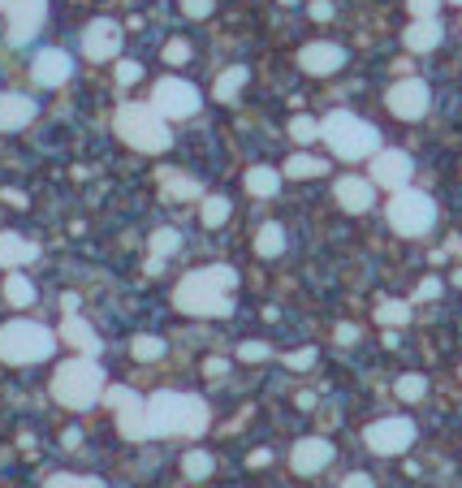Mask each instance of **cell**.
Wrapping results in <instances>:
<instances>
[{"label": "cell", "instance_id": "cell-6", "mask_svg": "<svg viewBox=\"0 0 462 488\" xmlns=\"http://www.w3.org/2000/svg\"><path fill=\"white\" fill-rule=\"evenodd\" d=\"M117 134L130 143L134 152H165L173 143L165 117L152 104H121L117 108Z\"/></svg>", "mask_w": 462, "mask_h": 488}, {"label": "cell", "instance_id": "cell-52", "mask_svg": "<svg viewBox=\"0 0 462 488\" xmlns=\"http://www.w3.org/2000/svg\"><path fill=\"white\" fill-rule=\"evenodd\" d=\"M281 4H298V0H281Z\"/></svg>", "mask_w": 462, "mask_h": 488}, {"label": "cell", "instance_id": "cell-4", "mask_svg": "<svg viewBox=\"0 0 462 488\" xmlns=\"http://www.w3.org/2000/svg\"><path fill=\"white\" fill-rule=\"evenodd\" d=\"M320 138L329 143L341 161H364V156H376L380 152V134L372 122H359L355 113H329L320 122Z\"/></svg>", "mask_w": 462, "mask_h": 488}, {"label": "cell", "instance_id": "cell-49", "mask_svg": "<svg viewBox=\"0 0 462 488\" xmlns=\"http://www.w3.org/2000/svg\"><path fill=\"white\" fill-rule=\"evenodd\" d=\"M337 342H355V325H337Z\"/></svg>", "mask_w": 462, "mask_h": 488}, {"label": "cell", "instance_id": "cell-24", "mask_svg": "<svg viewBox=\"0 0 462 488\" xmlns=\"http://www.w3.org/2000/svg\"><path fill=\"white\" fill-rule=\"evenodd\" d=\"M247 78H251V74H247V66L225 69V74L216 78V91H212V96L221 99V104H233V99H238V91L247 87Z\"/></svg>", "mask_w": 462, "mask_h": 488}, {"label": "cell", "instance_id": "cell-5", "mask_svg": "<svg viewBox=\"0 0 462 488\" xmlns=\"http://www.w3.org/2000/svg\"><path fill=\"white\" fill-rule=\"evenodd\" d=\"M52 350H57V333L48 325H35V320H9V325H0V358L13 363V367L43 363Z\"/></svg>", "mask_w": 462, "mask_h": 488}, {"label": "cell", "instance_id": "cell-15", "mask_svg": "<svg viewBox=\"0 0 462 488\" xmlns=\"http://www.w3.org/2000/svg\"><path fill=\"white\" fill-rule=\"evenodd\" d=\"M329 462H333V445L325 437H302L294 445V454H290V467L298 476H320Z\"/></svg>", "mask_w": 462, "mask_h": 488}, {"label": "cell", "instance_id": "cell-23", "mask_svg": "<svg viewBox=\"0 0 462 488\" xmlns=\"http://www.w3.org/2000/svg\"><path fill=\"white\" fill-rule=\"evenodd\" d=\"M247 191L260 199H272L277 191H281V173L277 169H268V164H255L251 173H247Z\"/></svg>", "mask_w": 462, "mask_h": 488}, {"label": "cell", "instance_id": "cell-18", "mask_svg": "<svg viewBox=\"0 0 462 488\" xmlns=\"http://www.w3.org/2000/svg\"><path fill=\"white\" fill-rule=\"evenodd\" d=\"M35 122V99L22 91H4L0 96V130H22Z\"/></svg>", "mask_w": 462, "mask_h": 488}, {"label": "cell", "instance_id": "cell-44", "mask_svg": "<svg viewBox=\"0 0 462 488\" xmlns=\"http://www.w3.org/2000/svg\"><path fill=\"white\" fill-rule=\"evenodd\" d=\"M311 18H316V22H329V18H333V4H329V0H316V4H311Z\"/></svg>", "mask_w": 462, "mask_h": 488}, {"label": "cell", "instance_id": "cell-39", "mask_svg": "<svg viewBox=\"0 0 462 488\" xmlns=\"http://www.w3.org/2000/svg\"><path fill=\"white\" fill-rule=\"evenodd\" d=\"M238 355L247 358V363H260V358H268L272 350H268L264 342H242V350H238Z\"/></svg>", "mask_w": 462, "mask_h": 488}, {"label": "cell", "instance_id": "cell-42", "mask_svg": "<svg viewBox=\"0 0 462 488\" xmlns=\"http://www.w3.org/2000/svg\"><path fill=\"white\" fill-rule=\"evenodd\" d=\"M436 4H441V0H411V13H415V18H436Z\"/></svg>", "mask_w": 462, "mask_h": 488}, {"label": "cell", "instance_id": "cell-10", "mask_svg": "<svg viewBox=\"0 0 462 488\" xmlns=\"http://www.w3.org/2000/svg\"><path fill=\"white\" fill-rule=\"evenodd\" d=\"M364 445H367V450H376V454H406V450L415 445V423L402 420V415H389V420L367 423Z\"/></svg>", "mask_w": 462, "mask_h": 488}, {"label": "cell", "instance_id": "cell-32", "mask_svg": "<svg viewBox=\"0 0 462 488\" xmlns=\"http://www.w3.org/2000/svg\"><path fill=\"white\" fill-rule=\"evenodd\" d=\"M177 247H182V238H177V229H156V233H152V256H156V260H165V256H173Z\"/></svg>", "mask_w": 462, "mask_h": 488}, {"label": "cell", "instance_id": "cell-14", "mask_svg": "<svg viewBox=\"0 0 462 488\" xmlns=\"http://www.w3.org/2000/svg\"><path fill=\"white\" fill-rule=\"evenodd\" d=\"M411 173H415V164H411L406 152H376V156H372V182H376V186L402 191V186L411 182Z\"/></svg>", "mask_w": 462, "mask_h": 488}, {"label": "cell", "instance_id": "cell-38", "mask_svg": "<svg viewBox=\"0 0 462 488\" xmlns=\"http://www.w3.org/2000/svg\"><path fill=\"white\" fill-rule=\"evenodd\" d=\"M186 57H191V43H186V39H173V43L165 48V61H168V66H182Z\"/></svg>", "mask_w": 462, "mask_h": 488}, {"label": "cell", "instance_id": "cell-35", "mask_svg": "<svg viewBox=\"0 0 462 488\" xmlns=\"http://www.w3.org/2000/svg\"><path fill=\"white\" fill-rule=\"evenodd\" d=\"M320 169H325V161H316V156H290V164H286L290 177H316Z\"/></svg>", "mask_w": 462, "mask_h": 488}, {"label": "cell", "instance_id": "cell-48", "mask_svg": "<svg viewBox=\"0 0 462 488\" xmlns=\"http://www.w3.org/2000/svg\"><path fill=\"white\" fill-rule=\"evenodd\" d=\"M4 203H13V208H27V195H22V191H4Z\"/></svg>", "mask_w": 462, "mask_h": 488}, {"label": "cell", "instance_id": "cell-27", "mask_svg": "<svg viewBox=\"0 0 462 488\" xmlns=\"http://www.w3.org/2000/svg\"><path fill=\"white\" fill-rule=\"evenodd\" d=\"M376 320H380V325H394V328L411 325V303H402V298H385V303L376 307Z\"/></svg>", "mask_w": 462, "mask_h": 488}, {"label": "cell", "instance_id": "cell-29", "mask_svg": "<svg viewBox=\"0 0 462 488\" xmlns=\"http://www.w3.org/2000/svg\"><path fill=\"white\" fill-rule=\"evenodd\" d=\"M212 467H216V462H212L208 450H191V454L182 458V476H186V480H208Z\"/></svg>", "mask_w": 462, "mask_h": 488}, {"label": "cell", "instance_id": "cell-2", "mask_svg": "<svg viewBox=\"0 0 462 488\" xmlns=\"http://www.w3.org/2000/svg\"><path fill=\"white\" fill-rule=\"evenodd\" d=\"M147 423H152V437H203L212 411L195 393L161 390L147 397Z\"/></svg>", "mask_w": 462, "mask_h": 488}, {"label": "cell", "instance_id": "cell-47", "mask_svg": "<svg viewBox=\"0 0 462 488\" xmlns=\"http://www.w3.org/2000/svg\"><path fill=\"white\" fill-rule=\"evenodd\" d=\"M247 462H251V467H268V462H272V454H268V450H255Z\"/></svg>", "mask_w": 462, "mask_h": 488}, {"label": "cell", "instance_id": "cell-9", "mask_svg": "<svg viewBox=\"0 0 462 488\" xmlns=\"http://www.w3.org/2000/svg\"><path fill=\"white\" fill-rule=\"evenodd\" d=\"M199 87H191L186 78H161L156 87H152V108L161 113V117H173V122H186V117H195L199 113Z\"/></svg>", "mask_w": 462, "mask_h": 488}, {"label": "cell", "instance_id": "cell-53", "mask_svg": "<svg viewBox=\"0 0 462 488\" xmlns=\"http://www.w3.org/2000/svg\"><path fill=\"white\" fill-rule=\"evenodd\" d=\"M454 4H462V0H454Z\"/></svg>", "mask_w": 462, "mask_h": 488}, {"label": "cell", "instance_id": "cell-19", "mask_svg": "<svg viewBox=\"0 0 462 488\" xmlns=\"http://www.w3.org/2000/svg\"><path fill=\"white\" fill-rule=\"evenodd\" d=\"M57 337H61L66 346H74L78 355H91V358L99 355V337H96V328L87 325L82 316H74V311L66 316V325H61V333H57Z\"/></svg>", "mask_w": 462, "mask_h": 488}, {"label": "cell", "instance_id": "cell-8", "mask_svg": "<svg viewBox=\"0 0 462 488\" xmlns=\"http://www.w3.org/2000/svg\"><path fill=\"white\" fill-rule=\"evenodd\" d=\"M104 402L117 411V432H121L126 441H147V437H152L147 397H138V393L126 390V385H113V390H104Z\"/></svg>", "mask_w": 462, "mask_h": 488}, {"label": "cell", "instance_id": "cell-3", "mask_svg": "<svg viewBox=\"0 0 462 488\" xmlns=\"http://www.w3.org/2000/svg\"><path fill=\"white\" fill-rule=\"evenodd\" d=\"M52 397L69 406V411H87L104 397V367H99L91 355L66 358L52 376Z\"/></svg>", "mask_w": 462, "mask_h": 488}, {"label": "cell", "instance_id": "cell-11", "mask_svg": "<svg viewBox=\"0 0 462 488\" xmlns=\"http://www.w3.org/2000/svg\"><path fill=\"white\" fill-rule=\"evenodd\" d=\"M4 13H9V48H27L48 18V0H9Z\"/></svg>", "mask_w": 462, "mask_h": 488}, {"label": "cell", "instance_id": "cell-1", "mask_svg": "<svg viewBox=\"0 0 462 488\" xmlns=\"http://www.w3.org/2000/svg\"><path fill=\"white\" fill-rule=\"evenodd\" d=\"M233 286H238V272L216 264V268H199V272H186L173 290V303L177 311L186 316H230L233 311Z\"/></svg>", "mask_w": 462, "mask_h": 488}, {"label": "cell", "instance_id": "cell-26", "mask_svg": "<svg viewBox=\"0 0 462 488\" xmlns=\"http://www.w3.org/2000/svg\"><path fill=\"white\" fill-rule=\"evenodd\" d=\"M4 298H9V307H31L35 286L22 277V272H9V277H4Z\"/></svg>", "mask_w": 462, "mask_h": 488}, {"label": "cell", "instance_id": "cell-7", "mask_svg": "<svg viewBox=\"0 0 462 488\" xmlns=\"http://www.w3.org/2000/svg\"><path fill=\"white\" fill-rule=\"evenodd\" d=\"M389 225H394L402 238H419V233H428V229L436 225V203H432L424 191L402 186V191H394V199H389Z\"/></svg>", "mask_w": 462, "mask_h": 488}, {"label": "cell", "instance_id": "cell-34", "mask_svg": "<svg viewBox=\"0 0 462 488\" xmlns=\"http://www.w3.org/2000/svg\"><path fill=\"white\" fill-rule=\"evenodd\" d=\"M165 195H173V199H195V195H199V182H195V177H173V173H165Z\"/></svg>", "mask_w": 462, "mask_h": 488}, {"label": "cell", "instance_id": "cell-13", "mask_svg": "<svg viewBox=\"0 0 462 488\" xmlns=\"http://www.w3.org/2000/svg\"><path fill=\"white\" fill-rule=\"evenodd\" d=\"M117 48H121V27L113 18H96L82 31V57H91V61H113Z\"/></svg>", "mask_w": 462, "mask_h": 488}, {"label": "cell", "instance_id": "cell-37", "mask_svg": "<svg viewBox=\"0 0 462 488\" xmlns=\"http://www.w3.org/2000/svg\"><path fill=\"white\" fill-rule=\"evenodd\" d=\"M138 78H143V66H138V61H121V66H117V87H134Z\"/></svg>", "mask_w": 462, "mask_h": 488}, {"label": "cell", "instance_id": "cell-20", "mask_svg": "<svg viewBox=\"0 0 462 488\" xmlns=\"http://www.w3.org/2000/svg\"><path fill=\"white\" fill-rule=\"evenodd\" d=\"M337 203H341L346 212H367V208L376 203V186L364 182V177H341V182H337Z\"/></svg>", "mask_w": 462, "mask_h": 488}, {"label": "cell", "instance_id": "cell-36", "mask_svg": "<svg viewBox=\"0 0 462 488\" xmlns=\"http://www.w3.org/2000/svg\"><path fill=\"white\" fill-rule=\"evenodd\" d=\"M290 138H294V143H311V138H320V122H311V117H294V122H290Z\"/></svg>", "mask_w": 462, "mask_h": 488}, {"label": "cell", "instance_id": "cell-22", "mask_svg": "<svg viewBox=\"0 0 462 488\" xmlns=\"http://www.w3.org/2000/svg\"><path fill=\"white\" fill-rule=\"evenodd\" d=\"M441 35H445V27H441L436 18H415L411 31H406V48H411V52H432V48L441 43Z\"/></svg>", "mask_w": 462, "mask_h": 488}, {"label": "cell", "instance_id": "cell-21", "mask_svg": "<svg viewBox=\"0 0 462 488\" xmlns=\"http://www.w3.org/2000/svg\"><path fill=\"white\" fill-rule=\"evenodd\" d=\"M31 260H39L35 242H27L22 233H0V268H22Z\"/></svg>", "mask_w": 462, "mask_h": 488}, {"label": "cell", "instance_id": "cell-25", "mask_svg": "<svg viewBox=\"0 0 462 488\" xmlns=\"http://www.w3.org/2000/svg\"><path fill=\"white\" fill-rule=\"evenodd\" d=\"M281 251H286V229L268 221V225L255 233V256H264V260H277Z\"/></svg>", "mask_w": 462, "mask_h": 488}, {"label": "cell", "instance_id": "cell-33", "mask_svg": "<svg viewBox=\"0 0 462 488\" xmlns=\"http://www.w3.org/2000/svg\"><path fill=\"white\" fill-rule=\"evenodd\" d=\"M424 393H428V381H424V376H415V372L397 381V397H402V402H419Z\"/></svg>", "mask_w": 462, "mask_h": 488}, {"label": "cell", "instance_id": "cell-12", "mask_svg": "<svg viewBox=\"0 0 462 488\" xmlns=\"http://www.w3.org/2000/svg\"><path fill=\"white\" fill-rule=\"evenodd\" d=\"M428 83L424 78H402V83H394V91H389V108H394V117H402V122H419L424 113H428Z\"/></svg>", "mask_w": 462, "mask_h": 488}, {"label": "cell", "instance_id": "cell-43", "mask_svg": "<svg viewBox=\"0 0 462 488\" xmlns=\"http://www.w3.org/2000/svg\"><path fill=\"white\" fill-rule=\"evenodd\" d=\"M203 372H208L212 381H221V376L230 372V363H225V358H208V363H203Z\"/></svg>", "mask_w": 462, "mask_h": 488}, {"label": "cell", "instance_id": "cell-16", "mask_svg": "<svg viewBox=\"0 0 462 488\" xmlns=\"http://www.w3.org/2000/svg\"><path fill=\"white\" fill-rule=\"evenodd\" d=\"M31 74L39 87H61V83H69V74H74V61H69V52H61V48H43L35 57Z\"/></svg>", "mask_w": 462, "mask_h": 488}, {"label": "cell", "instance_id": "cell-17", "mask_svg": "<svg viewBox=\"0 0 462 488\" xmlns=\"http://www.w3.org/2000/svg\"><path fill=\"white\" fill-rule=\"evenodd\" d=\"M298 66L307 69V74H316V78H325V74H337V69L346 66V52L337 48V43H307L302 52H298Z\"/></svg>", "mask_w": 462, "mask_h": 488}, {"label": "cell", "instance_id": "cell-31", "mask_svg": "<svg viewBox=\"0 0 462 488\" xmlns=\"http://www.w3.org/2000/svg\"><path fill=\"white\" fill-rule=\"evenodd\" d=\"M43 488H104V480L96 476H74V471H57V476H48Z\"/></svg>", "mask_w": 462, "mask_h": 488}, {"label": "cell", "instance_id": "cell-41", "mask_svg": "<svg viewBox=\"0 0 462 488\" xmlns=\"http://www.w3.org/2000/svg\"><path fill=\"white\" fill-rule=\"evenodd\" d=\"M182 13L186 18H208L212 13V0H182Z\"/></svg>", "mask_w": 462, "mask_h": 488}, {"label": "cell", "instance_id": "cell-46", "mask_svg": "<svg viewBox=\"0 0 462 488\" xmlns=\"http://www.w3.org/2000/svg\"><path fill=\"white\" fill-rule=\"evenodd\" d=\"M341 488H376V484H372V476L355 471V476H346V484H341Z\"/></svg>", "mask_w": 462, "mask_h": 488}, {"label": "cell", "instance_id": "cell-30", "mask_svg": "<svg viewBox=\"0 0 462 488\" xmlns=\"http://www.w3.org/2000/svg\"><path fill=\"white\" fill-rule=\"evenodd\" d=\"M130 355L138 358V363H152V358L165 355V342H161V337H152V333H143V337H134V342H130Z\"/></svg>", "mask_w": 462, "mask_h": 488}, {"label": "cell", "instance_id": "cell-51", "mask_svg": "<svg viewBox=\"0 0 462 488\" xmlns=\"http://www.w3.org/2000/svg\"><path fill=\"white\" fill-rule=\"evenodd\" d=\"M4 4H9V0H0V13H4Z\"/></svg>", "mask_w": 462, "mask_h": 488}, {"label": "cell", "instance_id": "cell-40", "mask_svg": "<svg viewBox=\"0 0 462 488\" xmlns=\"http://www.w3.org/2000/svg\"><path fill=\"white\" fill-rule=\"evenodd\" d=\"M286 363H290L294 372H307V367L316 363V350H311V346H307V350H294V355H286Z\"/></svg>", "mask_w": 462, "mask_h": 488}, {"label": "cell", "instance_id": "cell-28", "mask_svg": "<svg viewBox=\"0 0 462 488\" xmlns=\"http://www.w3.org/2000/svg\"><path fill=\"white\" fill-rule=\"evenodd\" d=\"M199 216H203V225H208V229L225 225V221H230V199H225V195H208V199H203V208H199Z\"/></svg>", "mask_w": 462, "mask_h": 488}, {"label": "cell", "instance_id": "cell-50", "mask_svg": "<svg viewBox=\"0 0 462 488\" xmlns=\"http://www.w3.org/2000/svg\"><path fill=\"white\" fill-rule=\"evenodd\" d=\"M454 286H462V268H458V272H454Z\"/></svg>", "mask_w": 462, "mask_h": 488}, {"label": "cell", "instance_id": "cell-45", "mask_svg": "<svg viewBox=\"0 0 462 488\" xmlns=\"http://www.w3.org/2000/svg\"><path fill=\"white\" fill-rule=\"evenodd\" d=\"M436 294H441V281H436V277H424V281H419V298H436Z\"/></svg>", "mask_w": 462, "mask_h": 488}]
</instances>
